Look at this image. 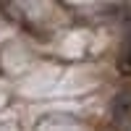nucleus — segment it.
Masks as SVG:
<instances>
[{
    "label": "nucleus",
    "mask_w": 131,
    "mask_h": 131,
    "mask_svg": "<svg viewBox=\"0 0 131 131\" xmlns=\"http://www.w3.org/2000/svg\"><path fill=\"white\" fill-rule=\"evenodd\" d=\"M118 71L123 76H131V45H126L123 52L118 55Z\"/></svg>",
    "instance_id": "2"
},
{
    "label": "nucleus",
    "mask_w": 131,
    "mask_h": 131,
    "mask_svg": "<svg viewBox=\"0 0 131 131\" xmlns=\"http://www.w3.org/2000/svg\"><path fill=\"white\" fill-rule=\"evenodd\" d=\"M113 118H121V121H126V118L131 115V89L126 86V89H121L115 97H113Z\"/></svg>",
    "instance_id": "1"
}]
</instances>
